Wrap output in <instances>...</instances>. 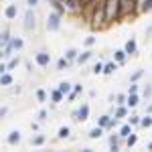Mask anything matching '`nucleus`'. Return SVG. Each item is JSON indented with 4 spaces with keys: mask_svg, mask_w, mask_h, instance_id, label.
<instances>
[{
    "mask_svg": "<svg viewBox=\"0 0 152 152\" xmlns=\"http://www.w3.org/2000/svg\"><path fill=\"white\" fill-rule=\"evenodd\" d=\"M49 102H51L53 105H59V104L65 102V95L61 94L57 87H53V89H49Z\"/></svg>",
    "mask_w": 152,
    "mask_h": 152,
    "instance_id": "14",
    "label": "nucleus"
},
{
    "mask_svg": "<svg viewBox=\"0 0 152 152\" xmlns=\"http://www.w3.org/2000/svg\"><path fill=\"white\" fill-rule=\"evenodd\" d=\"M94 57H95V51H94V47L83 49V51H79V55H77V59H75V65H77V67H83L85 63H89V61H91Z\"/></svg>",
    "mask_w": 152,
    "mask_h": 152,
    "instance_id": "6",
    "label": "nucleus"
},
{
    "mask_svg": "<svg viewBox=\"0 0 152 152\" xmlns=\"http://www.w3.org/2000/svg\"><path fill=\"white\" fill-rule=\"evenodd\" d=\"M39 4H41V0H26V6L28 8H37Z\"/></svg>",
    "mask_w": 152,
    "mask_h": 152,
    "instance_id": "43",
    "label": "nucleus"
},
{
    "mask_svg": "<svg viewBox=\"0 0 152 152\" xmlns=\"http://www.w3.org/2000/svg\"><path fill=\"white\" fill-rule=\"evenodd\" d=\"M94 2H97V0H81L83 8H85V6H91V4H94Z\"/></svg>",
    "mask_w": 152,
    "mask_h": 152,
    "instance_id": "48",
    "label": "nucleus"
},
{
    "mask_svg": "<svg viewBox=\"0 0 152 152\" xmlns=\"http://www.w3.org/2000/svg\"><path fill=\"white\" fill-rule=\"evenodd\" d=\"M20 142H23V132L20 130H10L6 134V144L8 146H18Z\"/></svg>",
    "mask_w": 152,
    "mask_h": 152,
    "instance_id": "9",
    "label": "nucleus"
},
{
    "mask_svg": "<svg viewBox=\"0 0 152 152\" xmlns=\"http://www.w3.org/2000/svg\"><path fill=\"white\" fill-rule=\"evenodd\" d=\"M61 26H63V14L51 8V12L45 16V31L47 33H59Z\"/></svg>",
    "mask_w": 152,
    "mask_h": 152,
    "instance_id": "2",
    "label": "nucleus"
},
{
    "mask_svg": "<svg viewBox=\"0 0 152 152\" xmlns=\"http://www.w3.org/2000/svg\"><path fill=\"white\" fill-rule=\"evenodd\" d=\"M150 39H152V24H148L144 28V41H150Z\"/></svg>",
    "mask_w": 152,
    "mask_h": 152,
    "instance_id": "39",
    "label": "nucleus"
},
{
    "mask_svg": "<svg viewBox=\"0 0 152 152\" xmlns=\"http://www.w3.org/2000/svg\"><path fill=\"white\" fill-rule=\"evenodd\" d=\"M35 99L39 102V104H47L49 102V91L43 89V87H37L35 89Z\"/></svg>",
    "mask_w": 152,
    "mask_h": 152,
    "instance_id": "22",
    "label": "nucleus"
},
{
    "mask_svg": "<svg viewBox=\"0 0 152 152\" xmlns=\"http://www.w3.org/2000/svg\"><path fill=\"white\" fill-rule=\"evenodd\" d=\"M132 132H134V128L130 126L128 122H124V124H120V128H118V134H120V138H122V140H126V138H128V136L132 134Z\"/></svg>",
    "mask_w": 152,
    "mask_h": 152,
    "instance_id": "21",
    "label": "nucleus"
},
{
    "mask_svg": "<svg viewBox=\"0 0 152 152\" xmlns=\"http://www.w3.org/2000/svg\"><path fill=\"white\" fill-rule=\"evenodd\" d=\"M2 16L12 23V20H16V16H18V6H16V2H8L6 6H4V10H2Z\"/></svg>",
    "mask_w": 152,
    "mask_h": 152,
    "instance_id": "8",
    "label": "nucleus"
},
{
    "mask_svg": "<svg viewBox=\"0 0 152 152\" xmlns=\"http://www.w3.org/2000/svg\"><path fill=\"white\" fill-rule=\"evenodd\" d=\"M69 118L73 120V122H79V112H77V107H75V110H73V112L69 114Z\"/></svg>",
    "mask_w": 152,
    "mask_h": 152,
    "instance_id": "44",
    "label": "nucleus"
},
{
    "mask_svg": "<svg viewBox=\"0 0 152 152\" xmlns=\"http://www.w3.org/2000/svg\"><path fill=\"white\" fill-rule=\"evenodd\" d=\"M140 89H142V102H144V105L148 104L152 99V81H146V83H140Z\"/></svg>",
    "mask_w": 152,
    "mask_h": 152,
    "instance_id": "12",
    "label": "nucleus"
},
{
    "mask_svg": "<svg viewBox=\"0 0 152 152\" xmlns=\"http://www.w3.org/2000/svg\"><path fill=\"white\" fill-rule=\"evenodd\" d=\"M24 69L28 71V73H33V63L31 61H24Z\"/></svg>",
    "mask_w": 152,
    "mask_h": 152,
    "instance_id": "46",
    "label": "nucleus"
},
{
    "mask_svg": "<svg viewBox=\"0 0 152 152\" xmlns=\"http://www.w3.org/2000/svg\"><path fill=\"white\" fill-rule=\"evenodd\" d=\"M104 134H105V130L102 128V126H97V124H95L94 128L87 132V138H89V140H99V138H102Z\"/></svg>",
    "mask_w": 152,
    "mask_h": 152,
    "instance_id": "19",
    "label": "nucleus"
},
{
    "mask_svg": "<svg viewBox=\"0 0 152 152\" xmlns=\"http://www.w3.org/2000/svg\"><path fill=\"white\" fill-rule=\"evenodd\" d=\"M126 95H128V94H116V102H114V104H116V105L126 104Z\"/></svg>",
    "mask_w": 152,
    "mask_h": 152,
    "instance_id": "38",
    "label": "nucleus"
},
{
    "mask_svg": "<svg viewBox=\"0 0 152 152\" xmlns=\"http://www.w3.org/2000/svg\"><path fill=\"white\" fill-rule=\"evenodd\" d=\"M71 67H73V63L67 61L65 57H59L57 63H55V71H65V69H71Z\"/></svg>",
    "mask_w": 152,
    "mask_h": 152,
    "instance_id": "26",
    "label": "nucleus"
},
{
    "mask_svg": "<svg viewBox=\"0 0 152 152\" xmlns=\"http://www.w3.org/2000/svg\"><path fill=\"white\" fill-rule=\"evenodd\" d=\"M146 150H152V140L148 142V144H146Z\"/></svg>",
    "mask_w": 152,
    "mask_h": 152,
    "instance_id": "50",
    "label": "nucleus"
},
{
    "mask_svg": "<svg viewBox=\"0 0 152 152\" xmlns=\"http://www.w3.org/2000/svg\"><path fill=\"white\" fill-rule=\"evenodd\" d=\"M47 4L53 8V10H57V12H61L63 16H65V6H63V2L61 0H47Z\"/></svg>",
    "mask_w": 152,
    "mask_h": 152,
    "instance_id": "30",
    "label": "nucleus"
},
{
    "mask_svg": "<svg viewBox=\"0 0 152 152\" xmlns=\"http://www.w3.org/2000/svg\"><path fill=\"white\" fill-rule=\"evenodd\" d=\"M77 112H79V122H87L89 114H91V107H89V104H81L77 107Z\"/></svg>",
    "mask_w": 152,
    "mask_h": 152,
    "instance_id": "20",
    "label": "nucleus"
},
{
    "mask_svg": "<svg viewBox=\"0 0 152 152\" xmlns=\"http://www.w3.org/2000/svg\"><path fill=\"white\" fill-rule=\"evenodd\" d=\"M47 144V136L43 134V132H35L33 136H31V146L33 148H41V146H45Z\"/></svg>",
    "mask_w": 152,
    "mask_h": 152,
    "instance_id": "13",
    "label": "nucleus"
},
{
    "mask_svg": "<svg viewBox=\"0 0 152 152\" xmlns=\"http://www.w3.org/2000/svg\"><path fill=\"white\" fill-rule=\"evenodd\" d=\"M144 75H146V69H136V71H134V73L128 77V81H140Z\"/></svg>",
    "mask_w": 152,
    "mask_h": 152,
    "instance_id": "34",
    "label": "nucleus"
},
{
    "mask_svg": "<svg viewBox=\"0 0 152 152\" xmlns=\"http://www.w3.org/2000/svg\"><path fill=\"white\" fill-rule=\"evenodd\" d=\"M8 45L12 47L14 53H20V51L24 49V39H23V37H18V35H12L10 41H8Z\"/></svg>",
    "mask_w": 152,
    "mask_h": 152,
    "instance_id": "15",
    "label": "nucleus"
},
{
    "mask_svg": "<svg viewBox=\"0 0 152 152\" xmlns=\"http://www.w3.org/2000/svg\"><path fill=\"white\" fill-rule=\"evenodd\" d=\"M63 6H65V14H71V16H77L83 12V4L81 0H61Z\"/></svg>",
    "mask_w": 152,
    "mask_h": 152,
    "instance_id": "4",
    "label": "nucleus"
},
{
    "mask_svg": "<svg viewBox=\"0 0 152 152\" xmlns=\"http://www.w3.org/2000/svg\"><path fill=\"white\" fill-rule=\"evenodd\" d=\"M112 59L116 61V63L120 65V67H124V65L128 63V59H130V57H128V53H126L124 49H116V51L112 53Z\"/></svg>",
    "mask_w": 152,
    "mask_h": 152,
    "instance_id": "11",
    "label": "nucleus"
},
{
    "mask_svg": "<svg viewBox=\"0 0 152 152\" xmlns=\"http://www.w3.org/2000/svg\"><path fill=\"white\" fill-rule=\"evenodd\" d=\"M120 122L122 120H118V118H110V122H107V126H105V132H114V130H118L120 128Z\"/></svg>",
    "mask_w": 152,
    "mask_h": 152,
    "instance_id": "32",
    "label": "nucleus"
},
{
    "mask_svg": "<svg viewBox=\"0 0 152 152\" xmlns=\"http://www.w3.org/2000/svg\"><path fill=\"white\" fill-rule=\"evenodd\" d=\"M69 136H71V128L69 126H61V128L57 130V136H55V138H57V140H67Z\"/></svg>",
    "mask_w": 152,
    "mask_h": 152,
    "instance_id": "29",
    "label": "nucleus"
},
{
    "mask_svg": "<svg viewBox=\"0 0 152 152\" xmlns=\"http://www.w3.org/2000/svg\"><path fill=\"white\" fill-rule=\"evenodd\" d=\"M110 118H112V114L107 112V114H102V116L97 118V126H102V128L105 130V126H107V122H110Z\"/></svg>",
    "mask_w": 152,
    "mask_h": 152,
    "instance_id": "35",
    "label": "nucleus"
},
{
    "mask_svg": "<svg viewBox=\"0 0 152 152\" xmlns=\"http://www.w3.org/2000/svg\"><path fill=\"white\" fill-rule=\"evenodd\" d=\"M8 116V105H0V122Z\"/></svg>",
    "mask_w": 152,
    "mask_h": 152,
    "instance_id": "40",
    "label": "nucleus"
},
{
    "mask_svg": "<svg viewBox=\"0 0 152 152\" xmlns=\"http://www.w3.org/2000/svg\"><path fill=\"white\" fill-rule=\"evenodd\" d=\"M114 102H116V94H110V95H107V104L114 105Z\"/></svg>",
    "mask_w": 152,
    "mask_h": 152,
    "instance_id": "47",
    "label": "nucleus"
},
{
    "mask_svg": "<svg viewBox=\"0 0 152 152\" xmlns=\"http://www.w3.org/2000/svg\"><path fill=\"white\" fill-rule=\"evenodd\" d=\"M0 89H2V87H0Z\"/></svg>",
    "mask_w": 152,
    "mask_h": 152,
    "instance_id": "51",
    "label": "nucleus"
},
{
    "mask_svg": "<svg viewBox=\"0 0 152 152\" xmlns=\"http://www.w3.org/2000/svg\"><path fill=\"white\" fill-rule=\"evenodd\" d=\"M57 89H59L63 95H67L71 89H73V83H71V81H59V83H57Z\"/></svg>",
    "mask_w": 152,
    "mask_h": 152,
    "instance_id": "31",
    "label": "nucleus"
},
{
    "mask_svg": "<svg viewBox=\"0 0 152 152\" xmlns=\"http://www.w3.org/2000/svg\"><path fill=\"white\" fill-rule=\"evenodd\" d=\"M140 130H150L152 128V114H144V116H140V126H138Z\"/></svg>",
    "mask_w": 152,
    "mask_h": 152,
    "instance_id": "25",
    "label": "nucleus"
},
{
    "mask_svg": "<svg viewBox=\"0 0 152 152\" xmlns=\"http://www.w3.org/2000/svg\"><path fill=\"white\" fill-rule=\"evenodd\" d=\"M140 102H142L140 91H138V94H128L126 95V105H128L130 110H136V107L140 105Z\"/></svg>",
    "mask_w": 152,
    "mask_h": 152,
    "instance_id": "16",
    "label": "nucleus"
},
{
    "mask_svg": "<svg viewBox=\"0 0 152 152\" xmlns=\"http://www.w3.org/2000/svg\"><path fill=\"white\" fill-rule=\"evenodd\" d=\"M124 51L128 53V57H136L138 55V41L134 37H130L128 41H126V45H124Z\"/></svg>",
    "mask_w": 152,
    "mask_h": 152,
    "instance_id": "10",
    "label": "nucleus"
},
{
    "mask_svg": "<svg viewBox=\"0 0 152 152\" xmlns=\"http://www.w3.org/2000/svg\"><path fill=\"white\" fill-rule=\"evenodd\" d=\"M37 26H39V16H37L35 8H28L26 6V10H24V20H23V28L26 33H35Z\"/></svg>",
    "mask_w": 152,
    "mask_h": 152,
    "instance_id": "3",
    "label": "nucleus"
},
{
    "mask_svg": "<svg viewBox=\"0 0 152 152\" xmlns=\"http://www.w3.org/2000/svg\"><path fill=\"white\" fill-rule=\"evenodd\" d=\"M10 85H14V75L12 71H6L0 75V87H10Z\"/></svg>",
    "mask_w": 152,
    "mask_h": 152,
    "instance_id": "18",
    "label": "nucleus"
},
{
    "mask_svg": "<svg viewBox=\"0 0 152 152\" xmlns=\"http://www.w3.org/2000/svg\"><path fill=\"white\" fill-rule=\"evenodd\" d=\"M35 63L41 69H47L49 65H51V53H49L47 49H39L35 53Z\"/></svg>",
    "mask_w": 152,
    "mask_h": 152,
    "instance_id": "5",
    "label": "nucleus"
},
{
    "mask_svg": "<svg viewBox=\"0 0 152 152\" xmlns=\"http://www.w3.org/2000/svg\"><path fill=\"white\" fill-rule=\"evenodd\" d=\"M23 63V59H20V55H12L8 61H6V67H8V71H14L18 65Z\"/></svg>",
    "mask_w": 152,
    "mask_h": 152,
    "instance_id": "27",
    "label": "nucleus"
},
{
    "mask_svg": "<svg viewBox=\"0 0 152 152\" xmlns=\"http://www.w3.org/2000/svg\"><path fill=\"white\" fill-rule=\"evenodd\" d=\"M146 112H148V114H152V99H150V104L146 105Z\"/></svg>",
    "mask_w": 152,
    "mask_h": 152,
    "instance_id": "49",
    "label": "nucleus"
},
{
    "mask_svg": "<svg viewBox=\"0 0 152 152\" xmlns=\"http://www.w3.org/2000/svg\"><path fill=\"white\" fill-rule=\"evenodd\" d=\"M91 73H94V75H102V73H104V61H97V63H94Z\"/></svg>",
    "mask_w": 152,
    "mask_h": 152,
    "instance_id": "36",
    "label": "nucleus"
},
{
    "mask_svg": "<svg viewBox=\"0 0 152 152\" xmlns=\"http://www.w3.org/2000/svg\"><path fill=\"white\" fill-rule=\"evenodd\" d=\"M118 67H120V65H118L114 59H112V61H104V73H102V75L110 77V75H114V73L118 71Z\"/></svg>",
    "mask_w": 152,
    "mask_h": 152,
    "instance_id": "17",
    "label": "nucleus"
},
{
    "mask_svg": "<svg viewBox=\"0 0 152 152\" xmlns=\"http://www.w3.org/2000/svg\"><path fill=\"white\" fill-rule=\"evenodd\" d=\"M6 71H8V67H6V61L2 59V61H0V75H2V73H6Z\"/></svg>",
    "mask_w": 152,
    "mask_h": 152,
    "instance_id": "45",
    "label": "nucleus"
},
{
    "mask_svg": "<svg viewBox=\"0 0 152 152\" xmlns=\"http://www.w3.org/2000/svg\"><path fill=\"white\" fill-rule=\"evenodd\" d=\"M31 130H33V132H39V130H41V122H39V120L31 122Z\"/></svg>",
    "mask_w": 152,
    "mask_h": 152,
    "instance_id": "42",
    "label": "nucleus"
},
{
    "mask_svg": "<svg viewBox=\"0 0 152 152\" xmlns=\"http://www.w3.org/2000/svg\"><path fill=\"white\" fill-rule=\"evenodd\" d=\"M77 55H79V49H77V47H69V49H65V53H63V57L67 59V61H71L73 65H75Z\"/></svg>",
    "mask_w": 152,
    "mask_h": 152,
    "instance_id": "24",
    "label": "nucleus"
},
{
    "mask_svg": "<svg viewBox=\"0 0 152 152\" xmlns=\"http://www.w3.org/2000/svg\"><path fill=\"white\" fill-rule=\"evenodd\" d=\"M136 144H138V134H136V132H132L128 138L124 140V148H128V150H130V148H134Z\"/></svg>",
    "mask_w": 152,
    "mask_h": 152,
    "instance_id": "28",
    "label": "nucleus"
},
{
    "mask_svg": "<svg viewBox=\"0 0 152 152\" xmlns=\"http://www.w3.org/2000/svg\"><path fill=\"white\" fill-rule=\"evenodd\" d=\"M95 45H97V37H95V35H87L85 39H83V47H85V49L95 47Z\"/></svg>",
    "mask_w": 152,
    "mask_h": 152,
    "instance_id": "33",
    "label": "nucleus"
},
{
    "mask_svg": "<svg viewBox=\"0 0 152 152\" xmlns=\"http://www.w3.org/2000/svg\"><path fill=\"white\" fill-rule=\"evenodd\" d=\"M37 120H39L41 124H45V122L49 120V112H47V110H41V112L37 114Z\"/></svg>",
    "mask_w": 152,
    "mask_h": 152,
    "instance_id": "37",
    "label": "nucleus"
},
{
    "mask_svg": "<svg viewBox=\"0 0 152 152\" xmlns=\"http://www.w3.org/2000/svg\"><path fill=\"white\" fill-rule=\"evenodd\" d=\"M104 2V14L107 26H112L114 23L122 20V12H120V0H102Z\"/></svg>",
    "mask_w": 152,
    "mask_h": 152,
    "instance_id": "1",
    "label": "nucleus"
},
{
    "mask_svg": "<svg viewBox=\"0 0 152 152\" xmlns=\"http://www.w3.org/2000/svg\"><path fill=\"white\" fill-rule=\"evenodd\" d=\"M126 122H128L132 128H138V126H140V114H138L136 110H132V114L126 116Z\"/></svg>",
    "mask_w": 152,
    "mask_h": 152,
    "instance_id": "23",
    "label": "nucleus"
},
{
    "mask_svg": "<svg viewBox=\"0 0 152 152\" xmlns=\"http://www.w3.org/2000/svg\"><path fill=\"white\" fill-rule=\"evenodd\" d=\"M73 91H75L77 95H81L83 94V85L81 83H73Z\"/></svg>",
    "mask_w": 152,
    "mask_h": 152,
    "instance_id": "41",
    "label": "nucleus"
},
{
    "mask_svg": "<svg viewBox=\"0 0 152 152\" xmlns=\"http://www.w3.org/2000/svg\"><path fill=\"white\" fill-rule=\"evenodd\" d=\"M107 146H110V150H114V152H120L122 148H124V140L120 138L118 130H114V134L107 136Z\"/></svg>",
    "mask_w": 152,
    "mask_h": 152,
    "instance_id": "7",
    "label": "nucleus"
}]
</instances>
